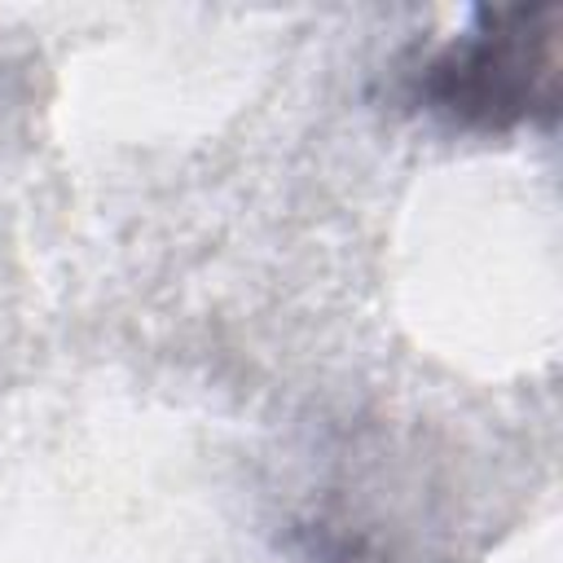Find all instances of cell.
<instances>
[{
    "label": "cell",
    "instance_id": "1",
    "mask_svg": "<svg viewBox=\"0 0 563 563\" xmlns=\"http://www.w3.org/2000/svg\"><path fill=\"white\" fill-rule=\"evenodd\" d=\"M528 66H532V53L519 35H484L462 53L453 48L435 66L431 97L449 114L506 123V119H519L523 106L532 101V70Z\"/></svg>",
    "mask_w": 563,
    "mask_h": 563
}]
</instances>
